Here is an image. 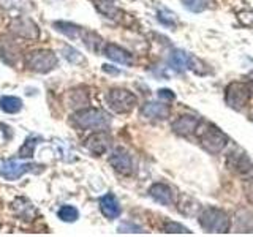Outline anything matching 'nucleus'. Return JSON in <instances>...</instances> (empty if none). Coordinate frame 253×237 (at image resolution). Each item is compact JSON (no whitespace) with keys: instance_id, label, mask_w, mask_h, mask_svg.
I'll return each mask as SVG.
<instances>
[{"instance_id":"obj_1","label":"nucleus","mask_w":253,"mask_h":237,"mask_svg":"<svg viewBox=\"0 0 253 237\" xmlns=\"http://www.w3.org/2000/svg\"><path fill=\"white\" fill-rule=\"evenodd\" d=\"M196 136L200 144L208 150L209 154H220L228 144V136L221 133L215 125L201 120L196 128Z\"/></svg>"},{"instance_id":"obj_2","label":"nucleus","mask_w":253,"mask_h":237,"mask_svg":"<svg viewBox=\"0 0 253 237\" xmlns=\"http://www.w3.org/2000/svg\"><path fill=\"white\" fill-rule=\"evenodd\" d=\"M200 225L206 233L225 234L229 233V229H231V220H229L225 210L217 207H208L201 212Z\"/></svg>"},{"instance_id":"obj_3","label":"nucleus","mask_w":253,"mask_h":237,"mask_svg":"<svg viewBox=\"0 0 253 237\" xmlns=\"http://www.w3.org/2000/svg\"><path fill=\"white\" fill-rule=\"evenodd\" d=\"M73 120L79 128L93 130V131H101L111 125V117L105 111L95 109V108H87V109L79 111Z\"/></svg>"},{"instance_id":"obj_4","label":"nucleus","mask_w":253,"mask_h":237,"mask_svg":"<svg viewBox=\"0 0 253 237\" xmlns=\"http://www.w3.org/2000/svg\"><path fill=\"white\" fill-rule=\"evenodd\" d=\"M108 106L117 114H126L136 106V95L126 89H111L106 95Z\"/></svg>"},{"instance_id":"obj_5","label":"nucleus","mask_w":253,"mask_h":237,"mask_svg":"<svg viewBox=\"0 0 253 237\" xmlns=\"http://www.w3.org/2000/svg\"><path fill=\"white\" fill-rule=\"evenodd\" d=\"M250 95H252V89L249 87V84L239 81L231 82L228 84L225 90V101L229 108H233L236 111H242L247 108L250 101Z\"/></svg>"},{"instance_id":"obj_6","label":"nucleus","mask_w":253,"mask_h":237,"mask_svg":"<svg viewBox=\"0 0 253 237\" xmlns=\"http://www.w3.org/2000/svg\"><path fill=\"white\" fill-rule=\"evenodd\" d=\"M26 65L29 70L35 71V73H49V71L57 67V57L51 51L40 49L27 55Z\"/></svg>"},{"instance_id":"obj_7","label":"nucleus","mask_w":253,"mask_h":237,"mask_svg":"<svg viewBox=\"0 0 253 237\" xmlns=\"http://www.w3.org/2000/svg\"><path fill=\"white\" fill-rule=\"evenodd\" d=\"M109 164L119 172V174H124V176H130L133 172V160L130 154L126 152L124 149H116L113 154L109 157Z\"/></svg>"},{"instance_id":"obj_8","label":"nucleus","mask_w":253,"mask_h":237,"mask_svg":"<svg viewBox=\"0 0 253 237\" xmlns=\"http://www.w3.org/2000/svg\"><path fill=\"white\" fill-rule=\"evenodd\" d=\"M171 114L168 105L162 101H147L141 108V116L149 120H166Z\"/></svg>"},{"instance_id":"obj_9","label":"nucleus","mask_w":253,"mask_h":237,"mask_svg":"<svg viewBox=\"0 0 253 237\" xmlns=\"http://www.w3.org/2000/svg\"><path fill=\"white\" fill-rule=\"evenodd\" d=\"M32 168H35L34 164L29 163H21L16 160H6L2 163V168H0V174L6 179V180H18L21 179L24 174L32 171Z\"/></svg>"},{"instance_id":"obj_10","label":"nucleus","mask_w":253,"mask_h":237,"mask_svg":"<svg viewBox=\"0 0 253 237\" xmlns=\"http://www.w3.org/2000/svg\"><path fill=\"white\" fill-rule=\"evenodd\" d=\"M201 118L195 116H180L176 122L172 123V131L180 134V136H192L196 133L198 125H200Z\"/></svg>"},{"instance_id":"obj_11","label":"nucleus","mask_w":253,"mask_h":237,"mask_svg":"<svg viewBox=\"0 0 253 237\" xmlns=\"http://www.w3.org/2000/svg\"><path fill=\"white\" fill-rule=\"evenodd\" d=\"M11 30L16 35L24 37V38H35L37 40L40 37V30L37 27V24L30 19H26V18L16 19L11 24Z\"/></svg>"},{"instance_id":"obj_12","label":"nucleus","mask_w":253,"mask_h":237,"mask_svg":"<svg viewBox=\"0 0 253 237\" xmlns=\"http://www.w3.org/2000/svg\"><path fill=\"white\" fill-rule=\"evenodd\" d=\"M111 144V138L108 136L106 133L98 131V133H93L92 136L85 141V147L90 150L92 154L95 155H103L109 149Z\"/></svg>"},{"instance_id":"obj_13","label":"nucleus","mask_w":253,"mask_h":237,"mask_svg":"<svg viewBox=\"0 0 253 237\" xmlns=\"http://www.w3.org/2000/svg\"><path fill=\"white\" fill-rule=\"evenodd\" d=\"M149 195L152 199L163 205H171L174 202V192L169 185L166 184H154L149 188Z\"/></svg>"},{"instance_id":"obj_14","label":"nucleus","mask_w":253,"mask_h":237,"mask_svg":"<svg viewBox=\"0 0 253 237\" xmlns=\"http://www.w3.org/2000/svg\"><path fill=\"white\" fill-rule=\"evenodd\" d=\"M105 55L117 63H122V65H133V55L126 49H124V47L114 43H108L105 46Z\"/></svg>"},{"instance_id":"obj_15","label":"nucleus","mask_w":253,"mask_h":237,"mask_svg":"<svg viewBox=\"0 0 253 237\" xmlns=\"http://www.w3.org/2000/svg\"><path fill=\"white\" fill-rule=\"evenodd\" d=\"M100 210L106 218L114 220L121 215V204L113 193H108L100 199Z\"/></svg>"},{"instance_id":"obj_16","label":"nucleus","mask_w":253,"mask_h":237,"mask_svg":"<svg viewBox=\"0 0 253 237\" xmlns=\"http://www.w3.org/2000/svg\"><path fill=\"white\" fill-rule=\"evenodd\" d=\"M0 59L10 65L18 60V47L6 37H0Z\"/></svg>"},{"instance_id":"obj_17","label":"nucleus","mask_w":253,"mask_h":237,"mask_svg":"<svg viewBox=\"0 0 253 237\" xmlns=\"http://www.w3.org/2000/svg\"><path fill=\"white\" fill-rule=\"evenodd\" d=\"M188 62H190V55L180 49H174L168 59L169 67L174 71H177V73H182V71H185L188 68Z\"/></svg>"},{"instance_id":"obj_18","label":"nucleus","mask_w":253,"mask_h":237,"mask_svg":"<svg viewBox=\"0 0 253 237\" xmlns=\"http://www.w3.org/2000/svg\"><path fill=\"white\" fill-rule=\"evenodd\" d=\"M228 164H229V168H233L236 172H249L252 171V163L247 157H245V154H241V155H237V154H231L228 158Z\"/></svg>"},{"instance_id":"obj_19","label":"nucleus","mask_w":253,"mask_h":237,"mask_svg":"<svg viewBox=\"0 0 253 237\" xmlns=\"http://www.w3.org/2000/svg\"><path fill=\"white\" fill-rule=\"evenodd\" d=\"M54 29L60 32V34H63L65 37L71 38V40H75V38H79L83 34V29L81 27H78L75 26V24H71V22H65V21H57V22H54Z\"/></svg>"},{"instance_id":"obj_20","label":"nucleus","mask_w":253,"mask_h":237,"mask_svg":"<svg viewBox=\"0 0 253 237\" xmlns=\"http://www.w3.org/2000/svg\"><path fill=\"white\" fill-rule=\"evenodd\" d=\"M0 109L8 114H16L22 109V100L18 97H2L0 98Z\"/></svg>"},{"instance_id":"obj_21","label":"nucleus","mask_w":253,"mask_h":237,"mask_svg":"<svg viewBox=\"0 0 253 237\" xmlns=\"http://www.w3.org/2000/svg\"><path fill=\"white\" fill-rule=\"evenodd\" d=\"M57 217L62 221H68V223H73L79 218V210L75 207V205H63V207L59 209Z\"/></svg>"},{"instance_id":"obj_22","label":"nucleus","mask_w":253,"mask_h":237,"mask_svg":"<svg viewBox=\"0 0 253 237\" xmlns=\"http://www.w3.org/2000/svg\"><path fill=\"white\" fill-rule=\"evenodd\" d=\"M180 2L187 10L193 11V13H201L209 5V0H180Z\"/></svg>"},{"instance_id":"obj_23","label":"nucleus","mask_w":253,"mask_h":237,"mask_svg":"<svg viewBox=\"0 0 253 237\" xmlns=\"http://www.w3.org/2000/svg\"><path fill=\"white\" fill-rule=\"evenodd\" d=\"M37 141H38V138H27V141L24 142V146L19 149V157L21 158L34 157V150H35V146H37Z\"/></svg>"},{"instance_id":"obj_24","label":"nucleus","mask_w":253,"mask_h":237,"mask_svg":"<svg viewBox=\"0 0 253 237\" xmlns=\"http://www.w3.org/2000/svg\"><path fill=\"white\" fill-rule=\"evenodd\" d=\"M163 231L165 233H169V234H190L192 231H190L188 228H185L184 225H180V223H176V221H166L165 226H163Z\"/></svg>"},{"instance_id":"obj_25","label":"nucleus","mask_w":253,"mask_h":237,"mask_svg":"<svg viewBox=\"0 0 253 237\" xmlns=\"http://www.w3.org/2000/svg\"><path fill=\"white\" fill-rule=\"evenodd\" d=\"M63 57H65L70 63H76V65H79V63H84V57L81 54H79L76 49H73V47H63Z\"/></svg>"},{"instance_id":"obj_26","label":"nucleus","mask_w":253,"mask_h":237,"mask_svg":"<svg viewBox=\"0 0 253 237\" xmlns=\"http://www.w3.org/2000/svg\"><path fill=\"white\" fill-rule=\"evenodd\" d=\"M158 21H162L165 26H174V24H176V18H174V14L169 13V11H166V10L158 13Z\"/></svg>"},{"instance_id":"obj_27","label":"nucleus","mask_w":253,"mask_h":237,"mask_svg":"<svg viewBox=\"0 0 253 237\" xmlns=\"http://www.w3.org/2000/svg\"><path fill=\"white\" fill-rule=\"evenodd\" d=\"M119 231L121 233H142V228L138 225H133V223H122L119 226Z\"/></svg>"},{"instance_id":"obj_28","label":"nucleus","mask_w":253,"mask_h":237,"mask_svg":"<svg viewBox=\"0 0 253 237\" xmlns=\"http://www.w3.org/2000/svg\"><path fill=\"white\" fill-rule=\"evenodd\" d=\"M158 98L169 103V101L176 100V93H174L172 90H169V89H160V90H158Z\"/></svg>"},{"instance_id":"obj_29","label":"nucleus","mask_w":253,"mask_h":237,"mask_svg":"<svg viewBox=\"0 0 253 237\" xmlns=\"http://www.w3.org/2000/svg\"><path fill=\"white\" fill-rule=\"evenodd\" d=\"M245 13H247L249 18H245V14H242V11L239 13V16H237V18H239V21L244 24V26L253 27V13H252V11H245Z\"/></svg>"},{"instance_id":"obj_30","label":"nucleus","mask_w":253,"mask_h":237,"mask_svg":"<svg viewBox=\"0 0 253 237\" xmlns=\"http://www.w3.org/2000/svg\"><path fill=\"white\" fill-rule=\"evenodd\" d=\"M103 71H106V73H111V75H119V73H121L119 70L111 68V65H103Z\"/></svg>"},{"instance_id":"obj_31","label":"nucleus","mask_w":253,"mask_h":237,"mask_svg":"<svg viewBox=\"0 0 253 237\" xmlns=\"http://www.w3.org/2000/svg\"><path fill=\"white\" fill-rule=\"evenodd\" d=\"M252 92H253V81H252Z\"/></svg>"}]
</instances>
